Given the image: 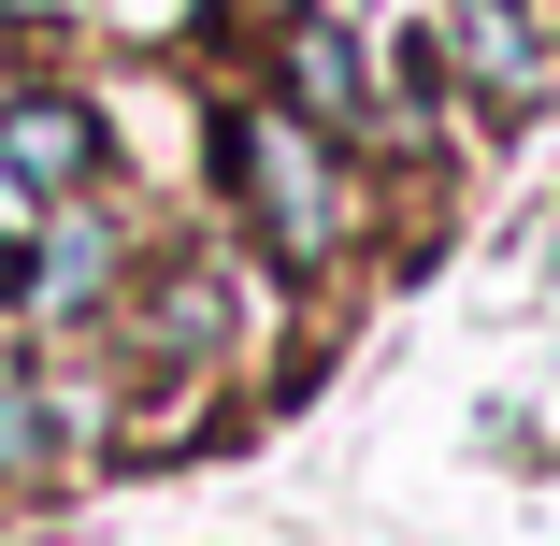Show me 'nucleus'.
<instances>
[{
  "mask_svg": "<svg viewBox=\"0 0 560 546\" xmlns=\"http://www.w3.org/2000/svg\"><path fill=\"white\" fill-rule=\"evenodd\" d=\"M231 173H245V216L273 231V259H330V245H346V173H330L316 130L245 116V130H231Z\"/></svg>",
  "mask_w": 560,
  "mask_h": 546,
  "instance_id": "obj_1",
  "label": "nucleus"
},
{
  "mask_svg": "<svg viewBox=\"0 0 560 546\" xmlns=\"http://www.w3.org/2000/svg\"><path fill=\"white\" fill-rule=\"evenodd\" d=\"M86 159H101V130L72 116V101H0V187L15 201H58Z\"/></svg>",
  "mask_w": 560,
  "mask_h": 546,
  "instance_id": "obj_2",
  "label": "nucleus"
},
{
  "mask_svg": "<svg viewBox=\"0 0 560 546\" xmlns=\"http://www.w3.org/2000/svg\"><path fill=\"white\" fill-rule=\"evenodd\" d=\"M445 44H460L475 86H503V101H532V72H546V30L517 15V0H445Z\"/></svg>",
  "mask_w": 560,
  "mask_h": 546,
  "instance_id": "obj_3",
  "label": "nucleus"
},
{
  "mask_svg": "<svg viewBox=\"0 0 560 546\" xmlns=\"http://www.w3.org/2000/svg\"><path fill=\"white\" fill-rule=\"evenodd\" d=\"M288 86H302V116H360V44L346 30H302L288 44Z\"/></svg>",
  "mask_w": 560,
  "mask_h": 546,
  "instance_id": "obj_4",
  "label": "nucleus"
},
{
  "mask_svg": "<svg viewBox=\"0 0 560 546\" xmlns=\"http://www.w3.org/2000/svg\"><path fill=\"white\" fill-rule=\"evenodd\" d=\"M58 461V431H44V403L30 388H0V475H44Z\"/></svg>",
  "mask_w": 560,
  "mask_h": 546,
  "instance_id": "obj_5",
  "label": "nucleus"
},
{
  "mask_svg": "<svg viewBox=\"0 0 560 546\" xmlns=\"http://www.w3.org/2000/svg\"><path fill=\"white\" fill-rule=\"evenodd\" d=\"M116 15H130V30H159V15H187V0H116Z\"/></svg>",
  "mask_w": 560,
  "mask_h": 546,
  "instance_id": "obj_6",
  "label": "nucleus"
},
{
  "mask_svg": "<svg viewBox=\"0 0 560 546\" xmlns=\"http://www.w3.org/2000/svg\"><path fill=\"white\" fill-rule=\"evenodd\" d=\"M346 15H360V0H346Z\"/></svg>",
  "mask_w": 560,
  "mask_h": 546,
  "instance_id": "obj_7",
  "label": "nucleus"
},
{
  "mask_svg": "<svg viewBox=\"0 0 560 546\" xmlns=\"http://www.w3.org/2000/svg\"><path fill=\"white\" fill-rule=\"evenodd\" d=\"M0 101H15V86H0Z\"/></svg>",
  "mask_w": 560,
  "mask_h": 546,
  "instance_id": "obj_8",
  "label": "nucleus"
}]
</instances>
